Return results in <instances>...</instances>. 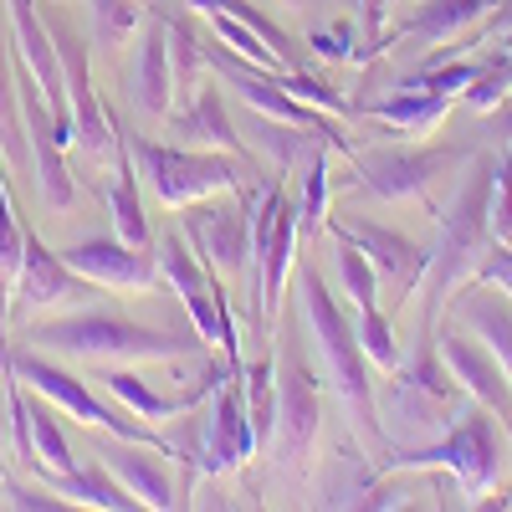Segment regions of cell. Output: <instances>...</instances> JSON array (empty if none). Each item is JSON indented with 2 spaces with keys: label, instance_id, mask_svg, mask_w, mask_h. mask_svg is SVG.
Segmentation results:
<instances>
[{
  "label": "cell",
  "instance_id": "6da1fadb",
  "mask_svg": "<svg viewBox=\"0 0 512 512\" xmlns=\"http://www.w3.org/2000/svg\"><path fill=\"white\" fill-rule=\"evenodd\" d=\"M492 175H497V159L492 154H477L466 164V180L456 185L446 216H441V236L431 246V267H425L420 287H425V308H420V328L415 338L436 344V318L446 308V297L472 282L482 256L492 251Z\"/></svg>",
  "mask_w": 512,
  "mask_h": 512
},
{
  "label": "cell",
  "instance_id": "7a4b0ae2",
  "mask_svg": "<svg viewBox=\"0 0 512 512\" xmlns=\"http://www.w3.org/2000/svg\"><path fill=\"white\" fill-rule=\"evenodd\" d=\"M31 349H52L67 359H88V364H169V359H190L200 354L205 338H180L164 328L128 323L103 308H72L62 318H47L26 328Z\"/></svg>",
  "mask_w": 512,
  "mask_h": 512
},
{
  "label": "cell",
  "instance_id": "3957f363",
  "mask_svg": "<svg viewBox=\"0 0 512 512\" xmlns=\"http://www.w3.org/2000/svg\"><path fill=\"white\" fill-rule=\"evenodd\" d=\"M297 292H303V318H308V333L323 354V369L333 379L338 400L354 410L359 436L379 441V410H374V384H369V359H364V344H359V328L349 323L344 308H338V297L328 292V282L318 277L313 262L297 267Z\"/></svg>",
  "mask_w": 512,
  "mask_h": 512
},
{
  "label": "cell",
  "instance_id": "277c9868",
  "mask_svg": "<svg viewBox=\"0 0 512 512\" xmlns=\"http://www.w3.org/2000/svg\"><path fill=\"white\" fill-rule=\"evenodd\" d=\"M425 466H446V472L456 477V487L472 502L487 497L502 482V466H507V446H502V431H497V415L487 405H461L446 420L441 441L395 451L390 472H425Z\"/></svg>",
  "mask_w": 512,
  "mask_h": 512
},
{
  "label": "cell",
  "instance_id": "5b68a950",
  "mask_svg": "<svg viewBox=\"0 0 512 512\" xmlns=\"http://www.w3.org/2000/svg\"><path fill=\"white\" fill-rule=\"evenodd\" d=\"M128 154L139 159V175L154 190L159 205L185 210L205 195H221L241 185V169L221 149H195V144H154V139H128Z\"/></svg>",
  "mask_w": 512,
  "mask_h": 512
},
{
  "label": "cell",
  "instance_id": "8992f818",
  "mask_svg": "<svg viewBox=\"0 0 512 512\" xmlns=\"http://www.w3.org/2000/svg\"><path fill=\"white\" fill-rule=\"evenodd\" d=\"M297 205L287 200V190L272 180L256 200V216H251V267H246V287H251V308L262 313V323L277 318L282 297H287V277L297 262Z\"/></svg>",
  "mask_w": 512,
  "mask_h": 512
},
{
  "label": "cell",
  "instance_id": "52a82bcc",
  "mask_svg": "<svg viewBox=\"0 0 512 512\" xmlns=\"http://www.w3.org/2000/svg\"><path fill=\"white\" fill-rule=\"evenodd\" d=\"M154 267H159V277H164L169 287L185 297V308H190L200 338H205V344H216L221 359L241 374V369H246V364H241V338H236V323H231V308H226V292H221L216 272H210L200 256L190 251V241L175 236V231L154 246Z\"/></svg>",
  "mask_w": 512,
  "mask_h": 512
},
{
  "label": "cell",
  "instance_id": "ba28073f",
  "mask_svg": "<svg viewBox=\"0 0 512 512\" xmlns=\"http://www.w3.org/2000/svg\"><path fill=\"white\" fill-rule=\"evenodd\" d=\"M0 359H6V364L21 374L26 390H36L41 400H52L57 410H67L72 420L88 425V431H108V436H123V441H154V446H164V451H175L164 436H154L149 425H134L128 415H118L113 405H103L77 374H67V369L52 364L47 354H36L31 344H21V349H0Z\"/></svg>",
  "mask_w": 512,
  "mask_h": 512
},
{
  "label": "cell",
  "instance_id": "9c48e42d",
  "mask_svg": "<svg viewBox=\"0 0 512 512\" xmlns=\"http://www.w3.org/2000/svg\"><path fill=\"white\" fill-rule=\"evenodd\" d=\"M277 425H272V461L282 472L303 466L313 456V441H318V420H323V400H318V379H313V364L292 349V338L277 354Z\"/></svg>",
  "mask_w": 512,
  "mask_h": 512
},
{
  "label": "cell",
  "instance_id": "30bf717a",
  "mask_svg": "<svg viewBox=\"0 0 512 512\" xmlns=\"http://www.w3.org/2000/svg\"><path fill=\"white\" fill-rule=\"evenodd\" d=\"M180 231L210 272L241 277L251 267V210H246V200H236V190H221V195H205V200L185 205Z\"/></svg>",
  "mask_w": 512,
  "mask_h": 512
},
{
  "label": "cell",
  "instance_id": "8fae6325",
  "mask_svg": "<svg viewBox=\"0 0 512 512\" xmlns=\"http://www.w3.org/2000/svg\"><path fill=\"white\" fill-rule=\"evenodd\" d=\"M52 41L62 52V77H67V103H72V144H82L88 159H103L113 154L118 144V118L103 108L98 88H93V67H88V41L82 31L52 21Z\"/></svg>",
  "mask_w": 512,
  "mask_h": 512
},
{
  "label": "cell",
  "instance_id": "7c38bea8",
  "mask_svg": "<svg viewBox=\"0 0 512 512\" xmlns=\"http://www.w3.org/2000/svg\"><path fill=\"white\" fill-rule=\"evenodd\" d=\"M6 16H11V36H16V62L36 77L41 98L52 103L57 139L67 149L72 144V103H67V77H62V52L52 41V26L36 16V0H6Z\"/></svg>",
  "mask_w": 512,
  "mask_h": 512
},
{
  "label": "cell",
  "instance_id": "4fadbf2b",
  "mask_svg": "<svg viewBox=\"0 0 512 512\" xmlns=\"http://www.w3.org/2000/svg\"><path fill=\"white\" fill-rule=\"evenodd\" d=\"M451 164H461L456 149H369L354 154V180L379 200H415L425 195Z\"/></svg>",
  "mask_w": 512,
  "mask_h": 512
},
{
  "label": "cell",
  "instance_id": "5bb4252c",
  "mask_svg": "<svg viewBox=\"0 0 512 512\" xmlns=\"http://www.w3.org/2000/svg\"><path fill=\"white\" fill-rule=\"evenodd\" d=\"M436 354H441L446 374H451L477 405H487V410L502 420V431L512 436V379H507V369L492 359V349L482 344V338L466 333V328H441V333H436Z\"/></svg>",
  "mask_w": 512,
  "mask_h": 512
},
{
  "label": "cell",
  "instance_id": "9a60e30c",
  "mask_svg": "<svg viewBox=\"0 0 512 512\" xmlns=\"http://www.w3.org/2000/svg\"><path fill=\"white\" fill-rule=\"evenodd\" d=\"M98 303V282L77 277L62 251H47L36 231H26V256H21V277H16V308L21 313H47V308H93Z\"/></svg>",
  "mask_w": 512,
  "mask_h": 512
},
{
  "label": "cell",
  "instance_id": "2e32d148",
  "mask_svg": "<svg viewBox=\"0 0 512 512\" xmlns=\"http://www.w3.org/2000/svg\"><path fill=\"white\" fill-rule=\"evenodd\" d=\"M93 436V456L108 466V472L134 492V502L139 507H154V512H164V507H175V477H169V466H164V446H154V441H123V436H108V431H88Z\"/></svg>",
  "mask_w": 512,
  "mask_h": 512
},
{
  "label": "cell",
  "instance_id": "e0dca14e",
  "mask_svg": "<svg viewBox=\"0 0 512 512\" xmlns=\"http://www.w3.org/2000/svg\"><path fill=\"white\" fill-rule=\"evenodd\" d=\"M62 262L77 272V277H88L108 292H154L159 282V267H154V251L144 246H128L118 236H93V241H77L62 251Z\"/></svg>",
  "mask_w": 512,
  "mask_h": 512
},
{
  "label": "cell",
  "instance_id": "ac0fdd59",
  "mask_svg": "<svg viewBox=\"0 0 512 512\" xmlns=\"http://www.w3.org/2000/svg\"><path fill=\"white\" fill-rule=\"evenodd\" d=\"M231 374H236V369L221 359V364H210V374L195 384V390H185V395H159V390H149V379H139L134 369H108V374H103V390H108L123 410H134V420H144V425H164V420H175V415L205 405Z\"/></svg>",
  "mask_w": 512,
  "mask_h": 512
},
{
  "label": "cell",
  "instance_id": "d6986e66",
  "mask_svg": "<svg viewBox=\"0 0 512 512\" xmlns=\"http://www.w3.org/2000/svg\"><path fill=\"white\" fill-rule=\"evenodd\" d=\"M328 231L354 241L374 262V272L395 282V292H415L420 277H425V267H431V251H420L410 236H400L390 226H374V221H328Z\"/></svg>",
  "mask_w": 512,
  "mask_h": 512
},
{
  "label": "cell",
  "instance_id": "ffe728a7",
  "mask_svg": "<svg viewBox=\"0 0 512 512\" xmlns=\"http://www.w3.org/2000/svg\"><path fill=\"white\" fill-rule=\"evenodd\" d=\"M200 425H205V446H200V466H205V472H231V466H241L256 451L251 420H246V400H241V374H231L216 390V410H210Z\"/></svg>",
  "mask_w": 512,
  "mask_h": 512
},
{
  "label": "cell",
  "instance_id": "44dd1931",
  "mask_svg": "<svg viewBox=\"0 0 512 512\" xmlns=\"http://www.w3.org/2000/svg\"><path fill=\"white\" fill-rule=\"evenodd\" d=\"M169 134H175L180 144H195V149H221V154H246L236 123L226 113V98L216 82H205V88H195L185 103H175V113H169Z\"/></svg>",
  "mask_w": 512,
  "mask_h": 512
},
{
  "label": "cell",
  "instance_id": "7402d4cb",
  "mask_svg": "<svg viewBox=\"0 0 512 512\" xmlns=\"http://www.w3.org/2000/svg\"><path fill=\"white\" fill-rule=\"evenodd\" d=\"M134 103L149 118L175 113V67H169V26H164V16L144 21L139 57H134Z\"/></svg>",
  "mask_w": 512,
  "mask_h": 512
},
{
  "label": "cell",
  "instance_id": "603a6c76",
  "mask_svg": "<svg viewBox=\"0 0 512 512\" xmlns=\"http://www.w3.org/2000/svg\"><path fill=\"white\" fill-rule=\"evenodd\" d=\"M456 318L466 333H477L482 344L492 349V359L507 369L512 379V297L492 282H472V287H461L456 297Z\"/></svg>",
  "mask_w": 512,
  "mask_h": 512
},
{
  "label": "cell",
  "instance_id": "cb8c5ba5",
  "mask_svg": "<svg viewBox=\"0 0 512 512\" xmlns=\"http://www.w3.org/2000/svg\"><path fill=\"white\" fill-rule=\"evenodd\" d=\"M108 210H113V236L128 246L149 251V221H144V200H139V175H134V154H128V139L118 128L113 144V185H108Z\"/></svg>",
  "mask_w": 512,
  "mask_h": 512
},
{
  "label": "cell",
  "instance_id": "d4e9b609",
  "mask_svg": "<svg viewBox=\"0 0 512 512\" xmlns=\"http://www.w3.org/2000/svg\"><path fill=\"white\" fill-rule=\"evenodd\" d=\"M47 487L57 492V497H67L72 507H108V512H128V507H139L134 502V492H128L108 466L98 461V456H88V461H77V472H67V477H47Z\"/></svg>",
  "mask_w": 512,
  "mask_h": 512
},
{
  "label": "cell",
  "instance_id": "484cf974",
  "mask_svg": "<svg viewBox=\"0 0 512 512\" xmlns=\"http://www.w3.org/2000/svg\"><path fill=\"white\" fill-rule=\"evenodd\" d=\"M0 154L16 175L36 180V164H31V134H26V113H21V82H16V62L0 41Z\"/></svg>",
  "mask_w": 512,
  "mask_h": 512
},
{
  "label": "cell",
  "instance_id": "4316f807",
  "mask_svg": "<svg viewBox=\"0 0 512 512\" xmlns=\"http://www.w3.org/2000/svg\"><path fill=\"white\" fill-rule=\"evenodd\" d=\"M492 6L497 0H425L395 36H405V41H451L466 26H477Z\"/></svg>",
  "mask_w": 512,
  "mask_h": 512
},
{
  "label": "cell",
  "instance_id": "83f0119b",
  "mask_svg": "<svg viewBox=\"0 0 512 512\" xmlns=\"http://www.w3.org/2000/svg\"><path fill=\"white\" fill-rule=\"evenodd\" d=\"M446 108H451V98L446 93H425V88H405V93H395V98H384V103H374L369 113L379 118V123H390V128H400V134H431V128L446 118Z\"/></svg>",
  "mask_w": 512,
  "mask_h": 512
},
{
  "label": "cell",
  "instance_id": "f1b7e54d",
  "mask_svg": "<svg viewBox=\"0 0 512 512\" xmlns=\"http://www.w3.org/2000/svg\"><path fill=\"white\" fill-rule=\"evenodd\" d=\"M26 415H31L36 477L47 482V477H67V472H77V456H72V446H67V436H62V425H57V415H52V400H47V405L26 400Z\"/></svg>",
  "mask_w": 512,
  "mask_h": 512
},
{
  "label": "cell",
  "instance_id": "f546056e",
  "mask_svg": "<svg viewBox=\"0 0 512 512\" xmlns=\"http://www.w3.org/2000/svg\"><path fill=\"white\" fill-rule=\"evenodd\" d=\"M241 400H246V420H251L256 451H267L272 446V425H277V369L272 364L241 369Z\"/></svg>",
  "mask_w": 512,
  "mask_h": 512
},
{
  "label": "cell",
  "instance_id": "4dcf8cb0",
  "mask_svg": "<svg viewBox=\"0 0 512 512\" xmlns=\"http://www.w3.org/2000/svg\"><path fill=\"white\" fill-rule=\"evenodd\" d=\"M93 11V41L103 52H118L134 41V31L149 21V11L139 6V0H88Z\"/></svg>",
  "mask_w": 512,
  "mask_h": 512
},
{
  "label": "cell",
  "instance_id": "1f68e13d",
  "mask_svg": "<svg viewBox=\"0 0 512 512\" xmlns=\"http://www.w3.org/2000/svg\"><path fill=\"white\" fill-rule=\"evenodd\" d=\"M185 6H190V11H226V16L246 21V26H251V31L262 36L267 47H272V52H277V57L287 62V67H297V62H303V52H297V41H292V36H287V31L277 26V21H267L262 11L251 6V0H185Z\"/></svg>",
  "mask_w": 512,
  "mask_h": 512
},
{
  "label": "cell",
  "instance_id": "d6a6232c",
  "mask_svg": "<svg viewBox=\"0 0 512 512\" xmlns=\"http://www.w3.org/2000/svg\"><path fill=\"white\" fill-rule=\"evenodd\" d=\"M333 267H338V282H344V292L354 297V308H379V272L374 262L344 236H333Z\"/></svg>",
  "mask_w": 512,
  "mask_h": 512
},
{
  "label": "cell",
  "instance_id": "836d02e7",
  "mask_svg": "<svg viewBox=\"0 0 512 512\" xmlns=\"http://www.w3.org/2000/svg\"><path fill=\"white\" fill-rule=\"evenodd\" d=\"M164 26H169V67H175V103H185L200 88V72L210 62H205V47L195 41V31L185 21H169L164 16Z\"/></svg>",
  "mask_w": 512,
  "mask_h": 512
},
{
  "label": "cell",
  "instance_id": "e575fe53",
  "mask_svg": "<svg viewBox=\"0 0 512 512\" xmlns=\"http://www.w3.org/2000/svg\"><path fill=\"white\" fill-rule=\"evenodd\" d=\"M21 256H26V226L16 221L6 180H0V292L11 297V282L21 277Z\"/></svg>",
  "mask_w": 512,
  "mask_h": 512
},
{
  "label": "cell",
  "instance_id": "d590c367",
  "mask_svg": "<svg viewBox=\"0 0 512 512\" xmlns=\"http://www.w3.org/2000/svg\"><path fill=\"white\" fill-rule=\"evenodd\" d=\"M359 344H364V359L379 364V369H400V344L390 333V318H384L379 308H359Z\"/></svg>",
  "mask_w": 512,
  "mask_h": 512
},
{
  "label": "cell",
  "instance_id": "8d00e7d4",
  "mask_svg": "<svg viewBox=\"0 0 512 512\" xmlns=\"http://www.w3.org/2000/svg\"><path fill=\"white\" fill-rule=\"evenodd\" d=\"M507 88H512V57H492V62L477 72V82H472V88H466L461 98L472 103L477 113H492V108L507 98Z\"/></svg>",
  "mask_w": 512,
  "mask_h": 512
},
{
  "label": "cell",
  "instance_id": "74e56055",
  "mask_svg": "<svg viewBox=\"0 0 512 512\" xmlns=\"http://www.w3.org/2000/svg\"><path fill=\"white\" fill-rule=\"evenodd\" d=\"M487 62H451V67H431V72H420V77H410L405 88H425V93H466L477 82V72H482Z\"/></svg>",
  "mask_w": 512,
  "mask_h": 512
},
{
  "label": "cell",
  "instance_id": "f35d334b",
  "mask_svg": "<svg viewBox=\"0 0 512 512\" xmlns=\"http://www.w3.org/2000/svg\"><path fill=\"white\" fill-rule=\"evenodd\" d=\"M323 205H328V154L318 149L308 159V190H303V205H297V221H303V231H313L323 221Z\"/></svg>",
  "mask_w": 512,
  "mask_h": 512
},
{
  "label": "cell",
  "instance_id": "ab89813d",
  "mask_svg": "<svg viewBox=\"0 0 512 512\" xmlns=\"http://www.w3.org/2000/svg\"><path fill=\"white\" fill-rule=\"evenodd\" d=\"M492 241H512V149L492 175Z\"/></svg>",
  "mask_w": 512,
  "mask_h": 512
},
{
  "label": "cell",
  "instance_id": "60d3db41",
  "mask_svg": "<svg viewBox=\"0 0 512 512\" xmlns=\"http://www.w3.org/2000/svg\"><path fill=\"white\" fill-rule=\"evenodd\" d=\"M6 507H21V512H67L72 502L57 497L52 487H21V482H6Z\"/></svg>",
  "mask_w": 512,
  "mask_h": 512
},
{
  "label": "cell",
  "instance_id": "b9f144b4",
  "mask_svg": "<svg viewBox=\"0 0 512 512\" xmlns=\"http://www.w3.org/2000/svg\"><path fill=\"white\" fill-rule=\"evenodd\" d=\"M472 282H492V287H502L512 297V241H492V251L482 256V267H477Z\"/></svg>",
  "mask_w": 512,
  "mask_h": 512
},
{
  "label": "cell",
  "instance_id": "7bdbcfd3",
  "mask_svg": "<svg viewBox=\"0 0 512 512\" xmlns=\"http://www.w3.org/2000/svg\"><path fill=\"white\" fill-rule=\"evenodd\" d=\"M354 11H359L364 41H369V47H379V26H384V16H390V0H354Z\"/></svg>",
  "mask_w": 512,
  "mask_h": 512
},
{
  "label": "cell",
  "instance_id": "ee69618b",
  "mask_svg": "<svg viewBox=\"0 0 512 512\" xmlns=\"http://www.w3.org/2000/svg\"><path fill=\"white\" fill-rule=\"evenodd\" d=\"M497 134L512 144V103H497Z\"/></svg>",
  "mask_w": 512,
  "mask_h": 512
},
{
  "label": "cell",
  "instance_id": "f6af8a7d",
  "mask_svg": "<svg viewBox=\"0 0 512 512\" xmlns=\"http://www.w3.org/2000/svg\"><path fill=\"white\" fill-rule=\"evenodd\" d=\"M502 57H512V31L502 36Z\"/></svg>",
  "mask_w": 512,
  "mask_h": 512
},
{
  "label": "cell",
  "instance_id": "bcb514c9",
  "mask_svg": "<svg viewBox=\"0 0 512 512\" xmlns=\"http://www.w3.org/2000/svg\"><path fill=\"white\" fill-rule=\"evenodd\" d=\"M0 405H6V384H0Z\"/></svg>",
  "mask_w": 512,
  "mask_h": 512
},
{
  "label": "cell",
  "instance_id": "7dc6e473",
  "mask_svg": "<svg viewBox=\"0 0 512 512\" xmlns=\"http://www.w3.org/2000/svg\"><path fill=\"white\" fill-rule=\"evenodd\" d=\"M282 6H303V0H282Z\"/></svg>",
  "mask_w": 512,
  "mask_h": 512
}]
</instances>
